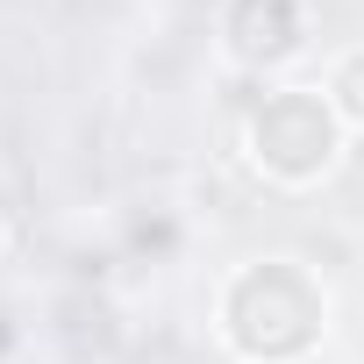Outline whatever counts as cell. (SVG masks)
Listing matches in <instances>:
<instances>
[{
	"label": "cell",
	"mask_w": 364,
	"mask_h": 364,
	"mask_svg": "<svg viewBox=\"0 0 364 364\" xmlns=\"http://www.w3.org/2000/svg\"><path fill=\"white\" fill-rule=\"evenodd\" d=\"M314 29H321V8L314 0H222L215 8V50L229 72H250V79H286L307 50H314Z\"/></svg>",
	"instance_id": "obj_3"
},
{
	"label": "cell",
	"mask_w": 364,
	"mask_h": 364,
	"mask_svg": "<svg viewBox=\"0 0 364 364\" xmlns=\"http://www.w3.org/2000/svg\"><path fill=\"white\" fill-rule=\"evenodd\" d=\"M350 150H357V136L343 129V114L328 107V93L314 79H272L236 114V164L264 193H286V200L336 186Z\"/></svg>",
	"instance_id": "obj_2"
},
{
	"label": "cell",
	"mask_w": 364,
	"mask_h": 364,
	"mask_svg": "<svg viewBox=\"0 0 364 364\" xmlns=\"http://www.w3.org/2000/svg\"><path fill=\"white\" fill-rule=\"evenodd\" d=\"M208 336L229 364H321L336 343V286L300 250H243L208 286Z\"/></svg>",
	"instance_id": "obj_1"
},
{
	"label": "cell",
	"mask_w": 364,
	"mask_h": 364,
	"mask_svg": "<svg viewBox=\"0 0 364 364\" xmlns=\"http://www.w3.org/2000/svg\"><path fill=\"white\" fill-rule=\"evenodd\" d=\"M129 250H136V257L150 250V264H171L178 250H186V222H178V208H164V200L136 208V215H129Z\"/></svg>",
	"instance_id": "obj_5"
},
{
	"label": "cell",
	"mask_w": 364,
	"mask_h": 364,
	"mask_svg": "<svg viewBox=\"0 0 364 364\" xmlns=\"http://www.w3.org/2000/svg\"><path fill=\"white\" fill-rule=\"evenodd\" d=\"M8 343H15V314H8V307H0V350H8Z\"/></svg>",
	"instance_id": "obj_7"
},
{
	"label": "cell",
	"mask_w": 364,
	"mask_h": 364,
	"mask_svg": "<svg viewBox=\"0 0 364 364\" xmlns=\"http://www.w3.org/2000/svg\"><path fill=\"white\" fill-rule=\"evenodd\" d=\"M8 243H15V222H8V208H0V257H8Z\"/></svg>",
	"instance_id": "obj_6"
},
{
	"label": "cell",
	"mask_w": 364,
	"mask_h": 364,
	"mask_svg": "<svg viewBox=\"0 0 364 364\" xmlns=\"http://www.w3.org/2000/svg\"><path fill=\"white\" fill-rule=\"evenodd\" d=\"M314 86L328 93V107L343 114V129H350V136H364V36H350V43H336V50L321 58V72H314Z\"/></svg>",
	"instance_id": "obj_4"
}]
</instances>
